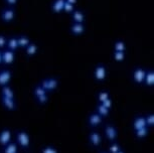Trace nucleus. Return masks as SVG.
Wrapping results in <instances>:
<instances>
[{"label": "nucleus", "instance_id": "nucleus-37", "mask_svg": "<svg viewBox=\"0 0 154 153\" xmlns=\"http://www.w3.org/2000/svg\"><path fill=\"white\" fill-rule=\"evenodd\" d=\"M66 2H69V3L72 4V5L77 3V0H66Z\"/></svg>", "mask_w": 154, "mask_h": 153}, {"label": "nucleus", "instance_id": "nucleus-5", "mask_svg": "<svg viewBox=\"0 0 154 153\" xmlns=\"http://www.w3.org/2000/svg\"><path fill=\"white\" fill-rule=\"evenodd\" d=\"M106 75H107V71L104 66H98V67L95 69V79L97 81L105 80Z\"/></svg>", "mask_w": 154, "mask_h": 153}, {"label": "nucleus", "instance_id": "nucleus-1", "mask_svg": "<svg viewBox=\"0 0 154 153\" xmlns=\"http://www.w3.org/2000/svg\"><path fill=\"white\" fill-rule=\"evenodd\" d=\"M57 79H48V80H45L42 83V88L45 91H54V89H57Z\"/></svg>", "mask_w": 154, "mask_h": 153}, {"label": "nucleus", "instance_id": "nucleus-12", "mask_svg": "<svg viewBox=\"0 0 154 153\" xmlns=\"http://www.w3.org/2000/svg\"><path fill=\"white\" fill-rule=\"evenodd\" d=\"M2 104L8 110H14L15 109V102H14L13 99H10V98L2 97Z\"/></svg>", "mask_w": 154, "mask_h": 153}, {"label": "nucleus", "instance_id": "nucleus-10", "mask_svg": "<svg viewBox=\"0 0 154 153\" xmlns=\"http://www.w3.org/2000/svg\"><path fill=\"white\" fill-rule=\"evenodd\" d=\"M14 16H15V12H14L13 9H5L3 10L2 12V20L5 22H9V21H12L14 19Z\"/></svg>", "mask_w": 154, "mask_h": 153}, {"label": "nucleus", "instance_id": "nucleus-24", "mask_svg": "<svg viewBox=\"0 0 154 153\" xmlns=\"http://www.w3.org/2000/svg\"><path fill=\"white\" fill-rule=\"evenodd\" d=\"M114 48H115V51H125L126 50V47H125V43L123 41H117L115 43L114 45Z\"/></svg>", "mask_w": 154, "mask_h": 153}, {"label": "nucleus", "instance_id": "nucleus-11", "mask_svg": "<svg viewBox=\"0 0 154 153\" xmlns=\"http://www.w3.org/2000/svg\"><path fill=\"white\" fill-rule=\"evenodd\" d=\"M71 31L75 35H80L85 31V26L83 23H74L71 27Z\"/></svg>", "mask_w": 154, "mask_h": 153}, {"label": "nucleus", "instance_id": "nucleus-39", "mask_svg": "<svg viewBox=\"0 0 154 153\" xmlns=\"http://www.w3.org/2000/svg\"><path fill=\"white\" fill-rule=\"evenodd\" d=\"M117 153H125V152H124V151H122V150H119V151H118Z\"/></svg>", "mask_w": 154, "mask_h": 153}, {"label": "nucleus", "instance_id": "nucleus-6", "mask_svg": "<svg viewBox=\"0 0 154 153\" xmlns=\"http://www.w3.org/2000/svg\"><path fill=\"white\" fill-rule=\"evenodd\" d=\"M11 80V72L5 70L0 73V86H7Z\"/></svg>", "mask_w": 154, "mask_h": 153}, {"label": "nucleus", "instance_id": "nucleus-36", "mask_svg": "<svg viewBox=\"0 0 154 153\" xmlns=\"http://www.w3.org/2000/svg\"><path fill=\"white\" fill-rule=\"evenodd\" d=\"M9 5H15L17 3V0H5Z\"/></svg>", "mask_w": 154, "mask_h": 153}, {"label": "nucleus", "instance_id": "nucleus-32", "mask_svg": "<svg viewBox=\"0 0 154 153\" xmlns=\"http://www.w3.org/2000/svg\"><path fill=\"white\" fill-rule=\"evenodd\" d=\"M109 150H110V152H111V153H117L119 150H120V147H119L118 144L114 143L113 145L110 146V149Z\"/></svg>", "mask_w": 154, "mask_h": 153}, {"label": "nucleus", "instance_id": "nucleus-26", "mask_svg": "<svg viewBox=\"0 0 154 153\" xmlns=\"http://www.w3.org/2000/svg\"><path fill=\"white\" fill-rule=\"evenodd\" d=\"M114 59L117 60V62H122V60L125 59V54L123 51H115Z\"/></svg>", "mask_w": 154, "mask_h": 153}, {"label": "nucleus", "instance_id": "nucleus-7", "mask_svg": "<svg viewBox=\"0 0 154 153\" xmlns=\"http://www.w3.org/2000/svg\"><path fill=\"white\" fill-rule=\"evenodd\" d=\"M11 140V132L9 130H3L0 133V144L1 145H7Z\"/></svg>", "mask_w": 154, "mask_h": 153}, {"label": "nucleus", "instance_id": "nucleus-19", "mask_svg": "<svg viewBox=\"0 0 154 153\" xmlns=\"http://www.w3.org/2000/svg\"><path fill=\"white\" fill-rule=\"evenodd\" d=\"M17 43H18V47H26L30 43V41L26 36H20L17 38Z\"/></svg>", "mask_w": 154, "mask_h": 153}, {"label": "nucleus", "instance_id": "nucleus-27", "mask_svg": "<svg viewBox=\"0 0 154 153\" xmlns=\"http://www.w3.org/2000/svg\"><path fill=\"white\" fill-rule=\"evenodd\" d=\"M45 92H46V91L43 90V89L42 88V86H37L36 88L34 89V96H35V97L37 98V97L42 96V95L46 94Z\"/></svg>", "mask_w": 154, "mask_h": 153}, {"label": "nucleus", "instance_id": "nucleus-33", "mask_svg": "<svg viewBox=\"0 0 154 153\" xmlns=\"http://www.w3.org/2000/svg\"><path fill=\"white\" fill-rule=\"evenodd\" d=\"M42 153H59V152H57V149L53 148V147H46V148L42 150Z\"/></svg>", "mask_w": 154, "mask_h": 153}, {"label": "nucleus", "instance_id": "nucleus-8", "mask_svg": "<svg viewBox=\"0 0 154 153\" xmlns=\"http://www.w3.org/2000/svg\"><path fill=\"white\" fill-rule=\"evenodd\" d=\"M105 133H106V136L108 137V139L112 140V141L115 140L118 135V132H117V130H116V128L111 125L107 126L105 128Z\"/></svg>", "mask_w": 154, "mask_h": 153}, {"label": "nucleus", "instance_id": "nucleus-22", "mask_svg": "<svg viewBox=\"0 0 154 153\" xmlns=\"http://www.w3.org/2000/svg\"><path fill=\"white\" fill-rule=\"evenodd\" d=\"M4 153H17V146L15 143H8Z\"/></svg>", "mask_w": 154, "mask_h": 153}, {"label": "nucleus", "instance_id": "nucleus-13", "mask_svg": "<svg viewBox=\"0 0 154 153\" xmlns=\"http://www.w3.org/2000/svg\"><path fill=\"white\" fill-rule=\"evenodd\" d=\"M66 0H56L54 2L53 6H51V9H53L56 13L62 12L63 9V5H65Z\"/></svg>", "mask_w": 154, "mask_h": 153}, {"label": "nucleus", "instance_id": "nucleus-29", "mask_svg": "<svg viewBox=\"0 0 154 153\" xmlns=\"http://www.w3.org/2000/svg\"><path fill=\"white\" fill-rule=\"evenodd\" d=\"M98 98H99V101L102 103L103 101H105L109 98V93H107V92H101V93L99 94Z\"/></svg>", "mask_w": 154, "mask_h": 153}, {"label": "nucleus", "instance_id": "nucleus-20", "mask_svg": "<svg viewBox=\"0 0 154 153\" xmlns=\"http://www.w3.org/2000/svg\"><path fill=\"white\" fill-rule=\"evenodd\" d=\"M37 51V47L36 44H34V43H29V44L26 47V54L27 56H34V54H36Z\"/></svg>", "mask_w": 154, "mask_h": 153}, {"label": "nucleus", "instance_id": "nucleus-35", "mask_svg": "<svg viewBox=\"0 0 154 153\" xmlns=\"http://www.w3.org/2000/svg\"><path fill=\"white\" fill-rule=\"evenodd\" d=\"M5 44H6V39L3 35H0V48L3 47Z\"/></svg>", "mask_w": 154, "mask_h": 153}, {"label": "nucleus", "instance_id": "nucleus-38", "mask_svg": "<svg viewBox=\"0 0 154 153\" xmlns=\"http://www.w3.org/2000/svg\"><path fill=\"white\" fill-rule=\"evenodd\" d=\"M2 63V53L0 51V63Z\"/></svg>", "mask_w": 154, "mask_h": 153}, {"label": "nucleus", "instance_id": "nucleus-25", "mask_svg": "<svg viewBox=\"0 0 154 153\" xmlns=\"http://www.w3.org/2000/svg\"><path fill=\"white\" fill-rule=\"evenodd\" d=\"M148 134V129L147 127H144V128H141L136 131V136L138 138H143Z\"/></svg>", "mask_w": 154, "mask_h": 153}, {"label": "nucleus", "instance_id": "nucleus-21", "mask_svg": "<svg viewBox=\"0 0 154 153\" xmlns=\"http://www.w3.org/2000/svg\"><path fill=\"white\" fill-rule=\"evenodd\" d=\"M145 83L148 86H152L154 84V73L153 71H150L149 73H146V76H145Z\"/></svg>", "mask_w": 154, "mask_h": 153}, {"label": "nucleus", "instance_id": "nucleus-34", "mask_svg": "<svg viewBox=\"0 0 154 153\" xmlns=\"http://www.w3.org/2000/svg\"><path fill=\"white\" fill-rule=\"evenodd\" d=\"M146 119V123H147V125H150V126H152L153 124H154V116H153V114H151L149 115L147 118H145Z\"/></svg>", "mask_w": 154, "mask_h": 153}, {"label": "nucleus", "instance_id": "nucleus-31", "mask_svg": "<svg viewBox=\"0 0 154 153\" xmlns=\"http://www.w3.org/2000/svg\"><path fill=\"white\" fill-rule=\"evenodd\" d=\"M102 105H103L104 107H106L107 109H110L112 107V100L110 99V98H108L107 100H105V101H103V102L101 103Z\"/></svg>", "mask_w": 154, "mask_h": 153}, {"label": "nucleus", "instance_id": "nucleus-23", "mask_svg": "<svg viewBox=\"0 0 154 153\" xmlns=\"http://www.w3.org/2000/svg\"><path fill=\"white\" fill-rule=\"evenodd\" d=\"M97 110H98V114L100 115V116H108L110 109H107L106 107H104L102 104H100V105L98 106Z\"/></svg>", "mask_w": 154, "mask_h": 153}, {"label": "nucleus", "instance_id": "nucleus-9", "mask_svg": "<svg viewBox=\"0 0 154 153\" xmlns=\"http://www.w3.org/2000/svg\"><path fill=\"white\" fill-rule=\"evenodd\" d=\"M144 127H147V123H146V119L144 117H138L136 118L134 120V123H133V129L135 131L137 130L141 129V128H144Z\"/></svg>", "mask_w": 154, "mask_h": 153}, {"label": "nucleus", "instance_id": "nucleus-28", "mask_svg": "<svg viewBox=\"0 0 154 153\" xmlns=\"http://www.w3.org/2000/svg\"><path fill=\"white\" fill-rule=\"evenodd\" d=\"M63 11H66V12H68V13H71L75 9H74V5L71 4V3H69V2H65V5H63Z\"/></svg>", "mask_w": 154, "mask_h": 153}, {"label": "nucleus", "instance_id": "nucleus-2", "mask_svg": "<svg viewBox=\"0 0 154 153\" xmlns=\"http://www.w3.org/2000/svg\"><path fill=\"white\" fill-rule=\"evenodd\" d=\"M17 140H18L20 146L24 147V148L28 147V146H29V144H30L29 135H28L26 132H23V131L19 132V133L17 134Z\"/></svg>", "mask_w": 154, "mask_h": 153}, {"label": "nucleus", "instance_id": "nucleus-14", "mask_svg": "<svg viewBox=\"0 0 154 153\" xmlns=\"http://www.w3.org/2000/svg\"><path fill=\"white\" fill-rule=\"evenodd\" d=\"M72 19H74L75 23H83L85 20V16L80 10H74L72 11Z\"/></svg>", "mask_w": 154, "mask_h": 153}, {"label": "nucleus", "instance_id": "nucleus-40", "mask_svg": "<svg viewBox=\"0 0 154 153\" xmlns=\"http://www.w3.org/2000/svg\"><path fill=\"white\" fill-rule=\"evenodd\" d=\"M103 153H105V152H103Z\"/></svg>", "mask_w": 154, "mask_h": 153}, {"label": "nucleus", "instance_id": "nucleus-15", "mask_svg": "<svg viewBox=\"0 0 154 153\" xmlns=\"http://www.w3.org/2000/svg\"><path fill=\"white\" fill-rule=\"evenodd\" d=\"M102 122V116H100L99 114H92L89 117V123L92 126H97Z\"/></svg>", "mask_w": 154, "mask_h": 153}, {"label": "nucleus", "instance_id": "nucleus-30", "mask_svg": "<svg viewBox=\"0 0 154 153\" xmlns=\"http://www.w3.org/2000/svg\"><path fill=\"white\" fill-rule=\"evenodd\" d=\"M37 101H38V102H39L40 104H45V103L48 101V95L45 94V95H42V96L37 97Z\"/></svg>", "mask_w": 154, "mask_h": 153}, {"label": "nucleus", "instance_id": "nucleus-17", "mask_svg": "<svg viewBox=\"0 0 154 153\" xmlns=\"http://www.w3.org/2000/svg\"><path fill=\"white\" fill-rule=\"evenodd\" d=\"M2 97H6V98H10V99H13L14 98L13 90L8 86H3V88H2Z\"/></svg>", "mask_w": 154, "mask_h": 153}, {"label": "nucleus", "instance_id": "nucleus-18", "mask_svg": "<svg viewBox=\"0 0 154 153\" xmlns=\"http://www.w3.org/2000/svg\"><path fill=\"white\" fill-rule=\"evenodd\" d=\"M7 47H8V50H12V51H14L17 47H18V43H17V37H12V38H10L9 40H8Z\"/></svg>", "mask_w": 154, "mask_h": 153}, {"label": "nucleus", "instance_id": "nucleus-3", "mask_svg": "<svg viewBox=\"0 0 154 153\" xmlns=\"http://www.w3.org/2000/svg\"><path fill=\"white\" fill-rule=\"evenodd\" d=\"M14 59H15V54L12 50H5L2 53V63L4 65H11L14 62Z\"/></svg>", "mask_w": 154, "mask_h": 153}, {"label": "nucleus", "instance_id": "nucleus-16", "mask_svg": "<svg viewBox=\"0 0 154 153\" xmlns=\"http://www.w3.org/2000/svg\"><path fill=\"white\" fill-rule=\"evenodd\" d=\"M101 140H102V138H101L100 134H99V133H96V132H94V133H92L91 135H90V141H91V143L94 146L100 145Z\"/></svg>", "mask_w": 154, "mask_h": 153}, {"label": "nucleus", "instance_id": "nucleus-4", "mask_svg": "<svg viewBox=\"0 0 154 153\" xmlns=\"http://www.w3.org/2000/svg\"><path fill=\"white\" fill-rule=\"evenodd\" d=\"M145 76H146V72L143 69H136L133 73V79L137 84H141L144 82Z\"/></svg>", "mask_w": 154, "mask_h": 153}]
</instances>
